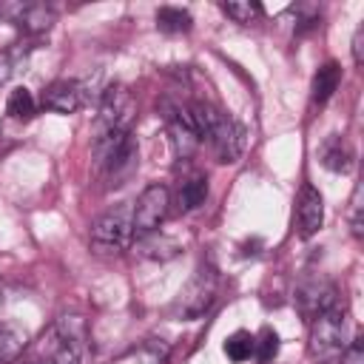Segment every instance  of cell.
I'll return each mask as SVG.
<instances>
[{"mask_svg": "<svg viewBox=\"0 0 364 364\" xmlns=\"http://www.w3.org/2000/svg\"><path fill=\"white\" fill-rule=\"evenodd\" d=\"M168 131H171L173 151H176V156H179V159H188V156H193V154H196V148H199L202 136H199V131H196V125H193V119H191V111H188V108L176 105V108H171V111H168Z\"/></svg>", "mask_w": 364, "mask_h": 364, "instance_id": "11", "label": "cell"}, {"mask_svg": "<svg viewBox=\"0 0 364 364\" xmlns=\"http://www.w3.org/2000/svg\"><path fill=\"white\" fill-rule=\"evenodd\" d=\"M191 26H193L191 11H185L179 6L156 9V28L159 31H165V34H185V31H191Z\"/></svg>", "mask_w": 364, "mask_h": 364, "instance_id": "15", "label": "cell"}, {"mask_svg": "<svg viewBox=\"0 0 364 364\" xmlns=\"http://www.w3.org/2000/svg\"><path fill=\"white\" fill-rule=\"evenodd\" d=\"M213 296H216V270L213 267H199L193 273V279L188 282V287L179 293L176 307L185 318H196L210 307Z\"/></svg>", "mask_w": 364, "mask_h": 364, "instance_id": "8", "label": "cell"}, {"mask_svg": "<svg viewBox=\"0 0 364 364\" xmlns=\"http://www.w3.org/2000/svg\"><path fill=\"white\" fill-rule=\"evenodd\" d=\"M168 205H171V193H168L165 185L154 182V185L142 188V193L136 196V205L131 208L134 233H136V236H145V233L159 230L162 219L168 216Z\"/></svg>", "mask_w": 364, "mask_h": 364, "instance_id": "5", "label": "cell"}, {"mask_svg": "<svg viewBox=\"0 0 364 364\" xmlns=\"http://www.w3.org/2000/svg\"><path fill=\"white\" fill-rule=\"evenodd\" d=\"M23 336L17 333V330H11V327H6V324H0V364H9V361H14L17 358V353L23 350Z\"/></svg>", "mask_w": 364, "mask_h": 364, "instance_id": "23", "label": "cell"}, {"mask_svg": "<svg viewBox=\"0 0 364 364\" xmlns=\"http://www.w3.org/2000/svg\"><path fill=\"white\" fill-rule=\"evenodd\" d=\"M6 111H9V117H14V119H31V117L37 114V102H34V97H31L28 88L17 85V88L9 94Z\"/></svg>", "mask_w": 364, "mask_h": 364, "instance_id": "18", "label": "cell"}, {"mask_svg": "<svg viewBox=\"0 0 364 364\" xmlns=\"http://www.w3.org/2000/svg\"><path fill=\"white\" fill-rule=\"evenodd\" d=\"M296 299H299V310H301L307 318H316L318 313L336 307V304H333V287H330V284H321V282L304 284Z\"/></svg>", "mask_w": 364, "mask_h": 364, "instance_id": "13", "label": "cell"}, {"mask_svg": "<svg viewBox=\"0 0 364 364\" xmlns=\"http://www.w3.org/2000/svg\"><path fill=\"white\" fill-rule=\"evenodd\" d=\"M94 159L108 173L111 185H122L136 171V142L128 131H105L94 142Z\"/></svg>", "mask_w": 364, "mask_h": 364, "instance_id": "2", "label": "cell"}, {"mask_svg": "<svg viewBox=\"0 0 364 364\" xmlns=\"http://www.w3.org/2000/svg\"><path fill=\"white\" fill-rule=\"evenodd\" d=\"M350 159H353V154H350V148H347V142L341 136H330L324 142V148H321L324 168H330L336 173H344V171H350Z\"/></svg>", "mask_w": 364, "mask_h": 364, "instance_id": "16", "label": "cell"}, {"mask_svg": "<svg viewBox=\"0 0 364 364\" xmlns=\"http://www.w3.org/2000/svg\"><path fill=\"white\" fill-rule=\"evenodd\" d=\"M0 17L17 23L28 34H40L54 23V11L46 3H0Z\"/></svg>", "mask_w": 364, "mask_h": 364, "instance_id": "9", "label": "cell"}, {"mask_svg": "<svg viewBox=\"0 0 364 364\" xmlns=\"http://www.w3.org/2000/svg\"><path fill=\"white\" fill-rule=\"evenodd\" d=\"M276 353H279V336H276L270 327H262V333L253 336V355H256L262 364H267V361L276 358Z\"/></svg>", "mask_w": 364, "mask_h": 364, "instance_id": "22", "label": "cell"}, {"mask_svg": "<svg viewBox=\"0 0 364 364\" xmlns=\"http://www.w3.org/2000/svg\"><path fill=\"white\" fill-rule=\"evenodd\" d=\"M338 80H341V68H338V63H324L316 74H313V102L316 105H324L333 94H336V88H338Z\"/></svg>", "mask_w": 364, "mask_h": 364, "instance_id": "14", "label": "cell"}, {"mask_svg": "<svg viewBox=\"0 0 364 364\" xmlns=\"http://www.w3.org/2000/svg\"><path fill=\"white\" fill-rule=\"evenodd\" d=\"M23 364H34V361H23Z\"/></svg>", "mask_w": 364, "mask_h": 364, "instance_id": "27", "label": "cell"}, {"mask_svg": "<svg viewBox=\"0 0 364 364\" xmlns=\"http://www.w3.org/2000/svg\"><path fill=\"white\" fill-rule=\"evenodd\" d=\"M40 105L57 114H74L82 105V85L77 80H57L43 91Z\"/></svg>", "mask_w": 364, "mask_h": 364, "instance_id": "12", "label": "cell"}, {"mask_svg": "<svg viewBox=\"0 0 364 364\" xmlns=\"http://www.w3.org/2000/svg\"><path fill=\"white\" fill-rule=\"evenodd\" d=\"M225 355L230 361H247L253 355V336L247 330H236L233 336H228L225 341Z\"/></svg>", "mask_w": 364, "mask_h": 364, "instance_id": "20", "label": "cell"}, {"mask_svg": "<svg viewBox=\"0 0 364 364\" xmlns=\"http://www.w3.org/2000/svg\"><path fill=\"white\" fill-rule=\"evenodd\" d=\"M361 43H364V28H358L355 31V37H353V60H355V65H361Z\"/></svg>", "mask_w": 364, "mask_h": 364, "instance_id": "26", "label": "cell"}, {"mask_svg": "<svg viewBox=\"0 0 364 364\" xmlns=\"http://www.w3.org/2000/svg\"><path fill=\"white\" fill-rule=\"evenodd\" d=\"M208 199V179L205 176H191L179 185V193H176V205L182 210H193L199 208L202 202Z\"/></svg>", "mask_w": 364, "mask_h": 364, "instance_id": "17", "label": "cell"}, {"mask_svg": "<svg viewBox=\"0 0 364 364\" xmlns=\"http://www.w3.org/2000/svg\"><path fill=\"white\" fill-rule=\"evenodd\" d=\"M136 245H139V250H142L145 256H151V259H171V256H176V242H171L168 236H159L156 230L139 236Z\"/></svg>", "mask_w": 364, "mask_h": 364, "instance_id": "19", "label": "cell"}, {"mask_svg": "<svg viewBox=\"0 0 364 364\" xmlns=\"http://www.w3.org/2000/svg\"><path fill=\"white\" fill-rule=\"evenodd\" d=\"M188 111H191V119H193L199 136L210 139V148H213L219 162L228 165V162H236L242 156V151H245V128L233 117L222 114L210 102H191Z\"/></svg>", "mask_w": 364, "mask_h": 364, "instance_id": "1", "label": "cell"}, {"mask_svg": "<svg viewBox=\"0 0 364 364\" xmlns=\"http://www.w3.org/2000/svg\"><path fill=\"white\" fill-rule=\"evenodd\" d=\"M136 114V102L125 85H108L100 97V134L128 131Z\"/></svg>", "mask_w": 364, "mask_h": 364, "instance_id": "7", "label": "cell"}, {"mask_svg": "<svg viewBox=\"0 0 364 364\" xmlns=\"http://www.w3.org/2000/svg\"><path fill=\"white\" fill-rule=\"evenodd\" d=\"M11 74H14V54L11 51H0V85H6Z\"/></svg>", "mask_w": 364, "mask_h": 364, "instance_id": "25", "label": "cell"}, {"mask_svg": "<svg viewBox=\"0 0 364 364\" xmlns=\"http://www.w3.org/2000/svg\"><path fill=\"white\" fill-rule=\"evenodd\" d=\"M85 341H88L85 321L80 316H63L54 324V344H51L54 364H82Z\"/></svg>", "mask_w": 364, "mask_h": 364, "instance_id": "6", "label": "cell"}, {"mask_svg": "<svg viewBox=\"0 0 364 364\" xmlns=\"http://www.w3.org/2000/svg\"><path fill=\"white\" fill-rule=\"evenodd\" d=\"M344 336H347V321L338 307H330L318 313L310 324V338H307V353L316 361H333L344 350Z\"/></svg>", "mask_w": 364, "mask_h": 364, "instance_id": "3", "label": "cell"}, {"mask_svg": "<svg viewBox=\"0 0 364 364\" xmlns=\"http://www.w3.org/2000/svg\"><path fill=\"white\" fill-rule=\"evenodd\" d=\"M134 225H131V208L119 205L105 210L102 216L94 219L91 225V247L97 253H117L131 242Z\"/></svg>", "mask_w": 364, "mask_h": 364, "instance_id": "4", "label": "cell"}, {"mask_svg": "<svg viewBox=\"0 0 364 364\" xmlns=\"http://www.w3.org/2000/svg\"><path fill=\"white\" fill-rule=\"evenodd\" d=\"M222 11L230 17V20H236V23H250V20H256V17H262V3H256V0H236V3H222Z\"/></svg>", "mask_w": 364, "mask_h": 364, "instance_id": "21", "label": "cell"}, {"mask_svg": "<svg viewBox=\"0 0 364 364\" xmlns=\"http://www.w3.org/2000/svg\"><path fill=\"white\" fill-rule=\"evenodd\" d=\"M324 222V199L313 185H301L296 199V233L301 239H310L318 233Z\"/></svg>", "mask_w": 364, "mask_h": 364, "instance_id": "10", "label": "cell"}, {"mask_svg": "<svg viewBox=\"0 0 364 364\" xmlns=\"http://www.w3.org/2000/svg\"><path fill=\"white\" fill-rule=\"evenodd\" d=\"M341 364H364V338H353L341 350Z\"/></svg>", "mask_w": 364, "mask_h": 364, "instance_id": "24", "label": "cell"}]
</instances>
